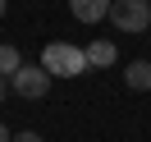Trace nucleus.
<instances>
[{
  "label": "nucleus",
  "mask_w": 151,
  "mask_h": 142,
  "mask_svg": "<svg viewBox=\"0 0 151 142\" xmlns=\"http://www.w3.org/2000/svg\"><path fill=\"white\" fill-rule=\"evenodd\" d=\"M41 69L50 78H83L87 74V50L73 46V41H50L41 50Z\"/></svg>",
  "instance_id": "1"
},
{
  "label": "nucleus",
  "mask_w": 151,
  "mask_h": 142,
  "mask_svg": "<svg viewBox=\"0 0 151 142\" xmlns=\"http://www.w3.org/2000/svg\"><path fill=\"white\" fill-rule=\"evenodd\" d=\"M110 23L128 37H142L151 32V0H114L110 5Z\"/></svg>",
  "instance_id": "2"
},
{
  "label": "nucleus",
  "mask_w": 151,
  "mask_h": 142,
  "mask_svg": "<svg viewBox=\"0 0 151 142\" xmlns=\"http://www.w3.org/2000/svg\"><path fill=\"white\" fill-rule=\"evenodd\" d=\"M50 83H55V78H50L41 64H23L19 74L9 78V92H14V96H23V101H41V96L50 92Z\"/></svg>",
  "instance_id": "3"
},
{
  "label": "nucleus",
  "mask_w": 151,
  "mask_h": 142,
  "mask_svg": "<svg viewBox=\"0 0 151 142\" xmlns=\"http://www.w3.org/2000/svg\"><path fill=\"white\" fill-rule=\"evenodd\" d=\"M110 5L114 0H69V14L78 23H101V19H110Z\"/></svg>",
  "instance_id": "4"
},
{
  "label": "nucleus",
  "mask_w": 151,
  "mask_h": 142,
  "mask_svg": "<svg viewBox=\"0 0 151 142\" xmlns=\"http://www.w3.org/2000/svg\"><path fill=\"white\" fill-rule=\"evenodd\" d=\"M124 83H128L133 92H151V60H133V64H124Z\"/></svg>",
  "instance_id": "5"
},
{
  "label": "nucleus",
  "mask_w": 151,
  "mask_h": 142,
  "mask_svg": "<svg viewBox=\"0 0 151 142\" xmlns=\"http://www.w3.org/2000/svg\"><path fill=\"white\" fill-rule=\"evenodd\" d=\"M110 64H114V41L96 37L92 46H87V69H110Z\"/></svg>",
  "instance_id": "6"
},
{
  "label": "nucleus",
  "mask_w": 151,
  "mask_h": 142,
  "mask_svg": "<svg viewBox=\"0 0 151 142\" xmlns=\"http://www.w3.org/2000/svg\"><path fill=\"white\" fill-rule=\"evenodd\" d=\"M23 69V55H19V46H9V41H5V46H0V74L5 78H14Z\"/></svg>",
  "instance_id": "7"
},
{
  "label": "nucleus",
  "mask_w": 151,
  "mask_h": 142,
  "mask_svg": "<svg viewBox=\"0 0 151 142\" xmlns=\"http://www.w3.org/2000/svg\"><path fill=\"white\" fill-rule=\"evenodd\" d=\"M9 142H46V138H41V133H32V128H23V133H14Z\"/></svg>",
  "instance_id": "8"
},
{
  "label": "nucleus",
  "mask_w": 151,
  "mask_h": 142,
  "mask_svg": "<svg viewBox=\"0 0 151 142\" xmlns=\"http://www.w3.org/2000/svg\"><path fill=\"white\" fill-rule=\"evenodd\" d=\"M5 96H9V78L0 74V101H5Z\"/></svg>",
  "instance_id": "9"
},
{
  "label": "nucleus",
  "mask_w": 151,
  "mask_h": 142,
  "mask_svg": "<svg viewBox=\"0 0 151 142\" xmlns=\"http://www.w3.org/2000/svg\"><path fill=\"white\" fill-rule=\"evenodd\" d=\"M9 138H14V133H9V128H5V119H0V142H9Z\"/></svg>",
  "instance_id": "10"
},
{
  "label": "nucleus",
  "mask_w": 151,
  "mask_h": 142,
  "mask_svg": "<svg viewBox=\"0 0 151 142\" xmlns=\"http://www.w3.org/2000/svg\"><path fill=\"white\" fill-rule=\"evenodd\" d=\"M5 14H9V0H0V19H5Z\"/></svg>",
  "instance_id": "11"
},
{
  "label": "nucleus",
  "mask_w": 151,
  "mask_h": 142,
  "mask_svg": "<svg viewBox=\"0 0 151 142\" xmlns=\"http://www.w3.org/2000/svg\"><path fill=\"white\" fill-rule=\"evenodd\" d=\"M147 41H151V37H147Z\"/></svg>",
  "instance_id": "12"
}]
</instances>
